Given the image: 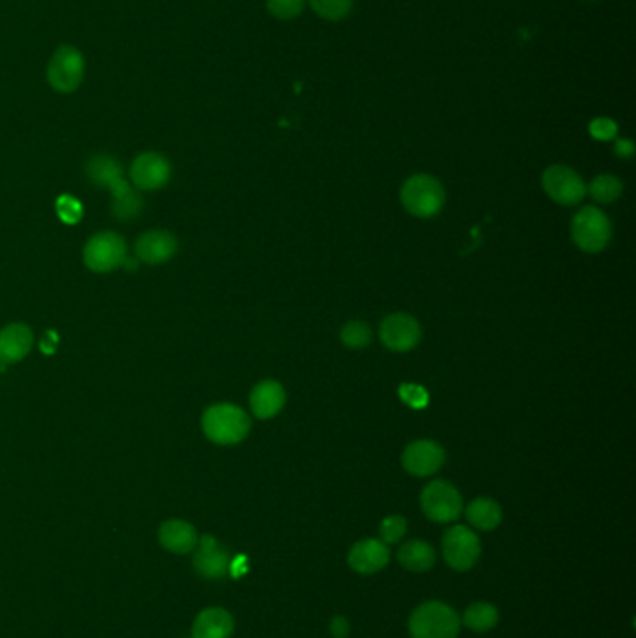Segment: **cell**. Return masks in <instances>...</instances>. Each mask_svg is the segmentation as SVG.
Instances as JSON below:
<instances>
[{"label": "cell", "mask_w": 636, "mask_h": 638, "mask_svg": "<svg viewBox=\"0 0 636 638\" xmlns=\"http://www.w3.org/2000/svg\"><path fill=\"white\" fill-rule=\"evenodd\" d=\"M407 532V521L401 515H390L381 523V541L383 543H398Z\"/></svg>", "instance_id": "obj_28"}, {"label": "cell", "mask_w": 636, "mask_h": 638, "mask_svg": "<svg viewBox=\"0 0 636 638\" xmlns=\"http://www.w3.org/2000/svg\"><path fill=\"white\" fill-rule=\"evenodd\" d=\"M612 224L601 209L582 208L571 221L573 243L584 252H601L609 245Z\"/></svg>", "instance_id": "obj_6"}, {"label": "cell", "mask_w": 636, "mask_h": 638, "mask_svg": "<svg viewBox=\"0 0 636 638\" xmlns=\"http://www.w3.org/2000/svg\"><path fill=\"white\" fill-rule=\"evenodd\" d=\"M58 215L62 221L70 222V224L79 222L83 217V206L71 196H62L58 198Z\"/></svg>", "instance_id": "obj_29"}, {"label": "cell", "mask_w": 636, "mask_h": 638, "mask_svg": "<svg viewBox=\"0 0 636 638\" xmlns=\"http://www.w3.org/2000/svg\"><path fill=\"white\" fill-rule=\"evenodd\" d=\"M306 0H267V12L280 21H290L305 12Z\"/></svg>", "instance_id": "obj_26"}, {"label": "cell", "mask_w": 636, "mask_h": 638, "mask_svg": "<svg viewBox=\"0 0 636 638\" xmlns=\"http://www.w3.org/2000/svg\"><path fill=\"white\" fill-rule=\"evenodd\" d=\"M616 153L620 155V157H631L633 152H635V146H633V142L627 139L616 140Z\"/></svg>", "instance_id": "obj_33"}, {"label": "cell", "mask_w": 636, "mask_h": 638, "mask_svg": "<svg viewBox=\"0 0 636 638\" xmlns=\"http://www.w3.org/2000/svg\"><path fill=\"white\" fill-rule=\"evenodd\" d=\"M198 532L196 528L181 521V519H168L159 528V541L166 551L174 555H189L198 545Z\"/></svg>", "instance_id": "obj_18"}, {"label": "cell", "mask_w": 636, "mask_h": 638, "mask_svg": "<svg viewBox=\"0 0 636 638\" xmlns=\"http://www.w3.org/2000/svg\"><path fill=\"white\" fill-rule=\"evenodd\" d=\"M202 430L211 443L230 446L241 443L250 431V418L234 403H217L206 409Z\"/></svg>", "instance_id": "obj_2"}, {"label": "cell", "mask_w": 636, "mask_h": 638, "mask_svg": "<svg viewBox=\"0 0 636 638\" xmlns=\"http://www.w3.org/2000/svg\"><path fill=\"white\" fill-rule=\"evenodd\" d=\"M86 176L97 187H105L112 193V215L118 221L139 219L144 202L131 185L124 180L120 163L111 155H94L86 163Z\"/></svg>", "instance_id": "obj_1"}, {"label": "cell", "mask_w": 636, "mask_h": 638, "mask_svg": "<svg viewBox=\"0 0 636 638\" xmlns=\"http://www.w3.org/2000/svg\"><path fill=\"white\" fill-rule=\"evenodd\" d=\"M137 258L148 265L166 264L178 252V239L165 230H152L139 237Z\"/></svg>", "instance_id": "obj_15"}, {"label": "cell", "mask_w": 636, "mask_h": 638, "mask_svg": "<svg viewBox=\"0 0 636 638\" xmlns=\"http://www.w3.org/2000/svg\"><path fill=\"white\" fill-rule=\"evenodd\" d=\"M86 73L84 55L70 43L56 47L47 64V83L58 94H73L81 88Z\"/></svg>", "instance_id": "obj_4"}, {"label": "cell", "mask_w": 636, "mask_h": 638, "mask_svg": "<svg viewBox=\"0 0 636 638\" xmlns=\"http://www.w3.org/2000/svg\"><path fill=\"white\" fill-rule=\"evenodd\" d=\"M467 521L478 530H495L502 521V508L493 499L472 500L465 510Z\"/></svg>", "instance_id": "obj_22"}, {"label": "cell", "mask_w": 636, "mask_h": 638, "mask_svg": "<svg viewBox=\"0 0 636 638\" xmlns=\"http://www.w3.org/2000/svg\"><path fill=\"white\" fill-rule=\"evenodd\" d=\"M370 340H372V331L362 321H351L342 329V342L351 349L368 346Z\"/></svg>", "instance_id": "obj_27"}, {"label": "cell", "mask_w": 636, "mask_h": 638, "mask_svg": "<svg viewBox=\"0 0 636 638\" xmlns=\"http://www.w3.org/2000/svg\"><path fill=\"white\" fill-rule=\"evenodd\" d=\"M284 403H286V392L277 381H262L250 392V409L254 417L262 418V420L277 417L278 413L284 409Z\"/></svg>", "instance_id": "obj_19"}, {"label": "cell", "mask_w": 636, "mask_h": 638, "mask_svg": "<svg viewBox=\"0 0 636 638\" xmlns=\"http://www.w3.org/2000/svg\"><path fill=\"white\" fill-rule=\"evenodd\" d=\"M379 336L390 351L405 353L418 346L422 338V329L418 321L409 314H390L388 318L383 319Z\"/></svg>", "instance_id": "obj_12"}, {"label": "cell", "mask_w": 636, "mask_h": 638, "mask_svg": "<svg viewBox=\"0 0 636 638\" xmlns=\"http://www.w3.org/2000/svg\"><path fill=\"white\" fill-rule=\"evenodd\" d=\"M234 633V618L221 607L200 612L193 624V638H230Z\"/></svg>", "instance_id": "obj_20"}, {"label": "cell", "mask_w": 636, "mask_h": 638, "mask_svg": "<svg viewBox=\"0 0 636 638\" xmlns=\"http://www.w3.org/2000/svg\"><path fill=\"white\" fill-rule=\"evenodd\" d=\"M349 566L362 575H372L385 569L390 562L387 543L381 540H362L355 543L347 556Z\"/></svg>", "instance_id": "obj_16"}, {"label": "cell", "mask_w": 636, "mask_h": 638, "mask_svg": "<svg viewBox=\"0 0 636 638\" xmlns=\"http://www.w3.org/2000/svg\"><path fill=\"white\" fill-rule=\"evenodd\" d=\"M590 133L597 140L614 139L618 133V125L609 118H595L594 122L590 124Z\"/></svg>", "instance_id": "obj_30"}, {"label": "cell", "mask_w": 636, "mask_h": 638, "mask_svg": "<svg viewBox=\"0 0 636 638\" xmlns=\"http://www.w3.org/2000/svg\"><path fill=\"white\" fill-rule=\"evenodd\" d=\"M84 264L94 273H111L127 262L124 237L114 232H99L84 245Z\"/></svg>", "instance_id": "obj_7"}, {"label": "cell", "mask_w": 636, "mask_h": 638, "mask_svg": "<svg viewBox=\"0 0 636 638\" xmlns=\"http://www.w3.org/2000/svg\"><path fill=\"white\" fill-rule=\"evenodd\" d=\"M595 202L599 204H610L614 200H618L623 191V183L618 180L616 176H610V174H601L597 176L590 187L586 189Z\"/></svg>", "instance_id": "obj_24"}, {"label": "cell", "mask_w": 636, "mask_h": 638, "mask_svg": "<svg viewBox=\"0 0 636 638\" xmlns=\"http://www.w3.org/2000/svg\"><path fill=\"white\" fill-rule=\"evenodd\" d=\"M398 560L403 568L422 573V571H428L435 566L437 556L429 543L413 540L401 545V549L398 551Z\"/></svg>", "instance_id": "obj_21"}, {"label": "cell", "mask_w": 636, "mask_h": 638, "mask_svg": "<svg viewBox=\"0 0 636 638\" xmlns=\"http://www.w3.org/2000/svg\"><path fill=\"white\" fill-rule=\"evenodd\" d=\"M420 504L422 512L435 523H452L463 512L461 493L444 480H435L424 487Z\"/></svg>", "instance_id": "obj_8"}, {"label": "cell", "mask_w": 636, "mask_h": 638, "mask_svg": "<svg viewBox=\"0 0 636 638\" xmlns=\"http://www.w3.org/2000/svg\"><path fill=\"white\" fill-rule=\"evenodd\" d=\"M314 14L325 21H342L351 14L355 0H308Z\"/></svg>", "instance_id": "obj_25"}, {"label": "cell", "mask_w": 636, "mask_h": 638, "mask_svg": "<svg viewBox=\"0 0 636 638\" xmlns=\"http://www.w3.org/2000/svg\"><path fill=\"white\" fill-rule=\"evenodd\" d=\"M443 555L450 568L467 571L476 566L482 555V545L471 528L456 525L444 534Z\"/></svg>", "instance_id": "obj_9"}, {"label": "cell", "mask_w": 636, "mask_h": 638, "mask_svg": "<svg viewBox=\"0 0 636 638\" xmlns=\"http://www.w3.org/2000/svg\"><path fill=\"white\" fill-rule=\"evenodd\" d=\"M541 185L543 191L562 206H575L586 195V183L573 168L566 165L547 168L541 176Z\"/></svg>", "instance_id": "obj_10"}, {"label": "cell", "mask_w": 636, "mask_h": 638, "mask_svg": "<svg viewBox=\"0 0 636 638\" xmlns=\"http://www.w3.org/2000/svg\"><path fill=\"white\" fill-rule=\"evenodd\" d=\"M400 394L403 402L409 403L411 407H416V409H422L429 402L428 392L416 387V385H403Z\"/></svg>", "instance_id": "obj_31"}, {"label": "cell", "mask_w": 636, "mask_h": 638, "mask_svg": "<svg viewBox=\"0 0 636 638\" xmlns=\"http://www.w3.org/2000/svg\"><path fill=\"white\" fill-rule=\"evenodd\" d=\"M193 564L196 573L209 581L226 577L228 571L232 569V560L228 551L211 534H206L204 538L198 540Z\"/></svg>", "instance_id": "obj_13"}, {"label": "cell", "mask_w": 636, "mask_h": 638, "mask_svg": "<svg viewBox=\"0 0 636 638\" xmlns=\"http://www.w3.org/2000/svg\"><path fill=\"white\" fill-rule=\"evenodd\" d=\"M498 622V611L491 603H474L465 614H463V624L472 631L485 633L493 629Z\"/></svg>", "instance_id": "obj_23"}, {"label": "cell", "mask_w": 636, "mask_h": 638, "mask_svg": "<svg viewBox=\"0 0 636 638\" xmlns=\"http://www.w3.org/2000/svg\"><path fill=\"white\" fill-rule=\"evenodd\" d=\"M129 176L133 185L139 191H157L161 187H165L170 176H172V167L170 161L165 155L157 152L140 153L139 157L131 163Z\"/></svg>", "instance_id": "obj_11"}, {"label": "cell", "mask_w": 636, "mask_h": 638, "mask_svg": "<svg viewBox=\"0 0 636 638\" xmlns=\"http://www.w3.org/2000/svg\"><path fill=\"white\" fill-rule=\"evenodd\" d=\"M401 202L415 217H435L444 206L443 185L428 174L411 176L401 187Z\"/></svg>", "instance_id": "obj_5"}, {"label": "cell", "mask_w": 636, "mask_h": 638, "mask_svg": "<svg viewBox=\"0 0 636 638\" xmlns=\"http://www.w3.org/2000/svg\"><path fill=\"white\" fill-rule=\"evenodd\" d=\"M331 631L336 638H346L347 633H349V624H347L346 618H342V616L334 618L331 624Z\"/></svg>", "instance_id": "obj_32"}, {"label": "cell", "mask_w": 636, "mask_h": 638, "mask_svg": "<svg viewBox=\"0 0 636 638\" xmlns=\"http://www.w3.org/2000/svg\"><path fill=\"white\" fill-rule=\"evenodd\" d=\"M459 627L457 612L441 601L420 605L409 620V633L413 638H457Z\"/></svg>", "instance_id": "obj_3"}, {"label": "cell", "mask_w": 636, "mask_h": 638, "mask_svg": "<svg viewBox=\"0 0 636 638\" xmlns=\"http://www.w3.org/2000/svg\"><path fill=\"white\" fill-rule=\"evenodd\" d=\"M34 334L23 323H12L0 331V364L23 361L32 349Z\"/></svg>", "instance_id": "obj_17"}, {"label": "cell", "mask_w": 636, "mask_h": 638, "mask_svg": "<svg viewBox=\"0 0 636 638\" xmlns=\"http://www.w3.org/2000/svg\"><path fill=\"white\" fill-rule=\"evenodd\" d=\"M444 459H446V454H444L441 444L422 439V441H415L405 448L401 461H403L405 471L409 474L424 478V476H431L439 471L443 467Z\"/></svg>", "instance_id": "obj_14"}]
</instances>
